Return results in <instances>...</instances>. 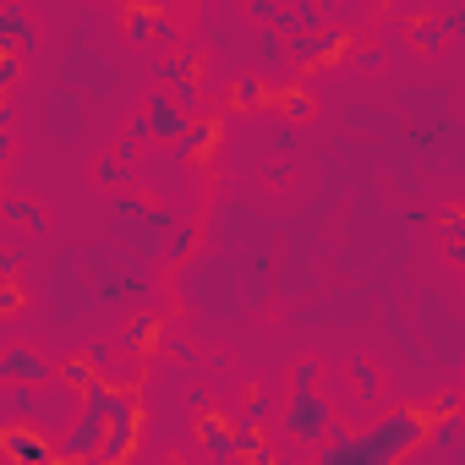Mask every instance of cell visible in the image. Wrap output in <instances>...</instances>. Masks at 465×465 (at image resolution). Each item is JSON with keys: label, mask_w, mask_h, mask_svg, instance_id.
<instances>
[{"label": "cell", "mask_w": 465, "mask_h": 465, "mask_svg": "<svg viewBox=\"0 0 465 465\" xmlns=\"http://www.w3.org/2000/svg\"><path fill=\"white\" fill-rule=\"evenodd\" d=\"M427 427H432L427 405H400V411H383L367 432H356V438L334 432L312 449H318V465H394V460H405L411 449L427 443Z\"/></svg>", "instance_id": "1"}, {"label": "cell", "mask_w": 465, "mask_h": 465, "mask_svg": "<svg viewBox=\"0 0 465 465\" xmlns=\"http://www.w3.org/2000/svg\"><path fill=\"white\" fill-rule=\"evenodd\" d=\"M110 394H115V383L99 372L88 389H83V411H77V421H72V432L55 443V460H94L99 454V438H104V411H110Z\"/></svg>", "instance_id": "2"}, {"label": "cell", "mask_w": 465, "mask_h": 465, "mask_svg": "<svg viewBox=\"0 0 465 465\" xmlns=\"http://www.w3.org/2000/svg\"><path fill=\"white\" fill-rule=\"evenodd\" d=\"M137 438H143V405H137L132 389L115 383L110 411H104V438H99V454H94V460H115V465H121V460L137 454Z\"/></svg>", "instance_id": "3"}, {"label": "cell", "mask_w": 465, "mask_h": 465, "mask_svg": "<svg viewBox=\"0 0 465 465\" xmlns=\"http://www.w3.org/2000/svg\"><path fill=\"white\" fill-rule=\"evenodd\" d=\"M285 427H291V438H302V443H323V438H334V432H340L334 405H329L318 389H291Z\"/></svg>", "instance_id": "4"}, {"label": "cell", "mask_w": 465, "mask_h": 465, "mask_svg": "<svg viewBox=\"0 0 465 465\" xmlns=\"http://www.w3.org/2000/svg\"><path fill=\"white\" fill-rule=\"evenodd\" d=\"M345 50H351V34L334 28V23H329L323 34H291V39H285V61H296V66H307V72L334 66Z\"/></svg>", "instance_id": "5"}, {"label": "cell", "mask_w": 465, "mask_h": 465, "mask_svg": "<svg viewBox=\"0 0 465 465\" xmlns=\"http://www.w3.org/2000/svg\"><path fill=\"white\" fill-rule=\"evenodd\" d=\"M0 454L17 460V465H45V460H55V443L28 421H6L0 427Z\"/></svg>", "instance_id": "6"}, {"label": "cell", "mask_w": 465, "mask_h": 465, "mask_svg": "<svg viewBox=\"0 0 465 465\" xmlns=\"http://www.w3.org/2000/svg\"><path fill=\"white\" fill-rule=\"evenodd\" d=\"M143 121H148V137H153V143H175V137L186 132V121H192V115L175 104V94H170V88H153V94L143 99Z\"/></svg>", "instance_id": "7"}, {"label": "cell", "mask_w": 465, "mask_h": 465, "mask_svg": "<svg viewBox=\"0 0 465 465\" xmlns=\"http://www.w3.org/2000/svg\"><path fill=\"white\" fill-rule=\"evenodd\" d=\"M213 148H219V115H192L186 132L175 137V159L181 164H203Z\"/></svg>", "instance_id": "8"}, {"label": "cell", "mask_w": 465, "mask_h": 465, "mask_svg": "<svg viewBox=\"0 0 465 465\" xmlns=\"http://www.w3.org/2000/svg\"><path fill=\"white\" fill-rule=\"evenodd\" d=\"M0 378H12V383H50V378H55V367H50L39 351L12 345V351H0Z\"/></svg>", "instance_id": "9"}, {"label": "cell", "mask_w": 465, "mask_h": 465, "mask_svg": "<svg viewBox=\"0 0 465 465\" xmlns=\"http://www.w3.org/2000/svg\"><path fill=\"white\" fill-rule=\"evenodd\" d=\"M159 340H164V318H159V312H137V318L126 323V334H121V351H126L132 361H148V356L159 351Z\"/></svg>", "instance_id": "10"}, {"label": "cell", "mask_w": 465, "mask_h": 465, "mask_svg": "<svg viewBox=\"0 0 465 465\" xmlns=\"http://www.w3.org/2000/svg\"><path fill=\"white\" fill-rule=\"evenodd\" d=\"M197 416H203V421H197V438L208 443V454H213V460H236V432H230V421H224L213 405L197 411Z\"/></svg>", "instance_id": "11"}, {"label": "cell", "mask_w": 465, "mask_h": 465, "mask_svg": "<svg viewBox=\"0 0 465 465\" xmlns=\"http://www.w3.org/2000/svg\"><path fill=\"white\" fill-rule=\"evenodd\" d=\"M159 28H164V17H159L153 6H126V39H132L137 50H148V45L159 39Z\"/></svg>", "instance_id": "12"}, {"label": "cell", "mask_w": 465, "mask_h": 465, "mask_svg": "<svg viewBox=\"0 0 465 465\" xmlns=\"http://www.w3.org/2000/svg\"><path fill=\"white\" fill-rule=\"evenodd\" d=\"M0 219H17L28 236H45V230H50V213L34 197H6V213H0Z\"/></svg>", "instance_id": "13"}, {"label": "cell", "mask_w": 465, "mask_h": 465, "mask_svg": "<svg viewBox=\"0 0 465 465\" xmlns=\"http://www.w3.org/2000/svg\"><path fill=\"white\" fill-rule=\"evenodd\" d=\"M230 432H236V454H247V460H258V465H269L274 460V449L263 443V432H258V421H230Z\"/></svg>", "instance_id": "14"}, {"label": "cell", "mask_w": 465, "mask_h": 465, "mask_svg": "<svg viewBox=\"0 0 465 465\" xmlns=\"http://www.w3.org/2000/svg\"><path fill=\"white\" fill-rule=\"evenodd\" d=\"M351 389H356V400H378V394H383V372H378L367 356H356V361H351Z\"/></svg>", "instance_id": "15"}, {"label": "cell", "mask_w": 465, "mask_h": 465, "mask_svg": "<svg viewBox=\"0 0 465 465\" xmlns=\"http://www.w3.org/2000/svg\"><path fill=\"white\" fill-rule=\"evenodd\" d=\"M94 378H99V372H94V367H88V356H66V361H61V367H55V383H66V389H72V394H83V389H88V383H94Z\"/></svg>", "instance_id": "16"}, {"label": "cell", "mask_w": 465, "mask_h": 465, "mask_svg": "<svg viewBox=\"0 0 465 465\" xmlns=\"http://www.w3.org/2000/svg\"><path fill=\"white\" fill-rule=\"evenodd\" d=\"M258 61H263V72H285L291 66L285 61V39L274 28H258Z\"/></svg>", "instance_id": "17"}, {"label": "cell", "mask_w": 465, "mask_h": 465, "mask_svg": "<svg viewBox=\"0 0 465 465\" xmlns=\"http://www.w3.org/2000/svg\"><path fill=\"white\" fill-rule=\"evenodd\" d=\"M280 110H285L291 121H312V110H318V104H312V88H307V83H291V88L280 94Z\"/></svg>", "instance_id": "18"}, {"label": "cell", "mask_w": 465, "mask_h": 465, "mask_svg": "<svg viewBox=\"0 0 465 465\" xmlns=\"http://www.w3.org/2000/svg\"><path fill=\"white\" fill-rule=\"evenodd\" d=\"M443 39H449V34H443V23H432V17H416V23H411V45H416V50L438 55V50H443Z\"/></svg>", "instance_id": "19"}, {"label": "cell", "mask_w": 465, "mask_h": 465, "mask_svg": "<svg viewBox=\"0 0 465 465\" xmlns=\"http://www.w3.org/2000/svg\"><path fill=\"white\" fill-rule=\"evenodd\" d=\"M94 181H99L104 192H110V186H126V181H132V164H126V159H115V153H99Z\"/></svg>", "instance_id": "20"}, {"label": "cell", "mask_w": 465, "mask_h": 465, "mask_svg": "<svg viewBox=\"0 0 465 465\" xmlns=\"http://www.w3.org/2000/svg\"><path fill=\"white\" fill-rule=\"evenodd\" d=\"M6 405H12V416H39L45 405H39V394H34V383H12V394H6Z\"/></svg>", "instance_id": "21"}, {"label": "cell", "mask_w": 465, "mask_h": 465, "mask_svg": "<svg viewBox=\"0 0 465 465\" xmlns=\"http://www.w3.org/2000/svg\"><path fill=\"white\" fill-rule=\"evenodd\" d=\"M23 72H28V61H23L17 50H12V55H0V104H6V94L23 83Z\"/></svg>", "instance_id": "22"}, {"label": "cell", "mask_w": 465, "mask_h": 465, "mask_svg": "<svg viewBox=\"0 0 465 465\" xmlns=\"http://www.w3.org/2000/svg\"><path fill=\"white\" fill-rule=\"evenodd\" d=\"M291 23H296V34H323L329 28V17L312 6V0H302V6H291Z\"/></svg>", "instance_id": "23"}, {"label": "cell", "mask_w": 465, "mask_h": 465, "mask_svg": "<svg viewBox=\"0 0 465 465\" xmlns=\"http://www.w3.org/2000/svg\"><path fill=\"white\" fill-rule=\"evenodd\" d=\"M230 99L252 110V104H263V99H269V88H263V77H252V72H247V77H236V88H230Z\"/></svg>", "instance_id": "24"}, {"label": "cell", "mask_w": 465, "mask_h": 465, "mask_svg": "<svg viewBox=\"0 0 465 465\" xmlns=\"http://www.w3.org/2000/svg\"><path fill=\"white\" fill-rule=\"evenodd\" d=\"M23 307H28V291L17 280H0V318H17Z\"/></svg>", "instance_id": "25"}, {"label": "cell", "mask_w": 465, "mask_h": 465, "mask_svg": "<svg viewBox=\"0 0 465 465\" xmlns=\"http://www.w3.org/2000/svg\"><path fill=\"white\" fill-rule=\"evenodd\" d=\"M269 411H274V383L258 378V389H252V400H247V421H263Z\"/></svg>", "instance_id": "26"}, {"label": "cell", "mask_w": 465, "mask_h": 465, "mask_svg": "<svg viewBox=\"0 0 465 465\" xmlns=\"http://www.w3.org/2000/svg\"><path fill=\"white\" fill-rule=\"evenodd\" d=\"M192 72H197V66H192V55H175V61H164V66H159V88H175V83H181V77H192Z\"/></svg>", "instance_id": "27"}, {"label": "cell", "mask_w": 465, "mask_h": 465, "mask_svg": "<svg viewBox=\"0 0 465 465\" xmlns=\"http://www.w3.org/2000/svg\"><path fill=\"white\" fill-rule=\"evenodd\" d=\"M192 242H197V230H192V224H175V236H170V247H164V258H170V263H181V258L192 252Z\"/></svg>", "instance_id": "28"}, {"label": "cell", "mask_w": 465, "mask_h": 465, "mask_svg": "<svg viewBox=\"0 0 465 465\" xmlns=\"http://www.w3.org/2000/svg\"><path fill=\"white\" fill-rule=\"evenodd\" d=\"M291 389H318V361H296L291 367Z\"/></svg>", "instance_id": "29"}, {"label": "cell", "mask_w": 465, "mask_h": 465, "mask_svg": "<svg viewBox=\"0 0 465 465\" xmlns=\"http://www.w3.org/2000/svg\"><path fill=\"white\" fill-rule=\"evenodd\" d=\"M247 17H252V23H263V28H269V23H274V17H280V0H247Z\"/></svg>", "instance_id": "30"}, {"label": "cell", "mask_w": 465, "mask_h": 465, "mask_svg": "<svg viewBox=\"0 0 465 465\" xmlns=\"http://www.w3.org/2000/svg\"><path fill=\"white\" fill-rule=\"evenodd\" d=\"M83 356H88V367H94V372H110V361H115V351H110L104 340H99V345H88Z\"/></svg>", "instance_id": "31"}, {"label": "cell", "mask_w": 465, "mask_h": 465, "mask_svg": "<svg viewBox=\"0 0 465 465\" xmlns=\"http://www.w3.org/2000/svg\"><path fill=\"white\" fill-rule=\"evenodd\" d=\"M427 411H432V416H454V411H460V394H454V389H443V394H438Z\"/></svg>", "instance_id": "32"}, {"label": "cell", "mask_w": 465, "mask_h": 465, "mask_svg": "<svg viewBox=\"0 0 465 465\" xmlns=\"http://www.w3.org/2000/svg\"><path fill=\"white\" fill-rule=\"evenodd\" d=\"M28 258V242H17V247H6V252H0V274H12L17 263Z\"/></svg>", "instance_id": "33"}, {"label": "cell", "mask_w": 465, "mask_h": 465, "mask_svg": "<svg viewBox=\"0 0 465 465\" xmlns=\"http://www.w3.org/2000/svg\"><path fill=\"white\" fill-rule=\"evenodd\" d=\"M263 181H269V186H285V181H291V164H285V159H274V164L263 170Z\"/></svg>", "instance_id": "34"}, {"label": "cell", "mask_w": 465, "mask_h": 465, "mask_svg": "<svg viewBox=\"0 0 465 465\" xmlns=\"http://www.w3.org/2000/svg\"><path fill=\"white\" fill-rule=\"evenodd\" d=\"M159 345H170V356H175V361H197V351H192V345H186V340H170V334H164V340H159Z\"/></svg>", "instance_id": "35"}, {"label": "cell", "mask_w": 465, "mask_h": 465, "mask_svg": "<svg viewBox=\"0 0 465 465\" xmlns=\"http://www.w3.org/2000/svg\"><path fill=\"white\" fill-rule=\"evenodd\" d=\"M356 61H361V72H383V50H361Z\"/></svg>", "instance_id": "36"}, {"label": "cell", "mask_w": 465, "mask_h": 465, "mask_svg": "<svg viewBox=\"0 0 465 465\" xmlns=\"http://www.w3.org/2000/svg\"><path fill=\"white\" fill-rule=\"evenodd\" d=\"M115 213H126V219H137V213H143V203H137V197H126V192H121V197H115Z\"/></svg>", "instance_id": "37"}, {"label": "cell", "mask_w": 465, "mask_h": 465, "mask_svg": "<svg viewBox=\"0 0 465 465\" xmlns=\"http://www.w3.org/2000/svg\"><path fill=\"white\" fill-rule=\"evenodd\" d=\"M186 405H192V411H208V389H203V383H192V389H186Z\"/></svg>", "instance_id": "38"}, {"label": "cell", "mask_w": 465, "mask_h": 465, "mask_svg": "<svg viewBox=\"0 0 465 465\" xmlns=\"http://www.w3.org/2000/svg\"><path fill=\"white\" fill-rule=\"evenodd\" d=\"M460 230H465V219H460V208H449L443 213V236H460Z\"/></svg>", "instance_id": "39"}, {"label": "cell", "mask_w": 465, "mask_h": 465, "mask_svg": "<svg viewBox=\"0 0 465 465\" xmlns=\"http://www.w3.org/2000/svg\"><path fill=\"white\" fill-rule=\"evenodd\" d=\"M6 159H12V126H0V175H6Z\"/></svg>", "instance_id": "40"}, {"label": "cell", "mask_w": 465, "mask_h": 465, "mask_svg": "<svg viewBox=\"0 0 465 465\" xmlns=\"http://www.w3.org/2000/svg\"><path fill=\"white\" fill-rule=\"evenodd\" d=\"M0 213H6V175H0Z\"/></svg>", "instance_id": "41"}, {"label": "cell", "mask_w": 465, "mask_h": 465, "mask_svg": "<svg viewBox=\"0 0 465 465\" xmlns=\"http://www.w3.org/2000/svg\"><path fill=\"white\" fill-rule=\"evenodd\" d=\"M6 416H12V405H6V400H0V427H6Z\"/></svg>", "instance_id": "42"}]
</instances>
